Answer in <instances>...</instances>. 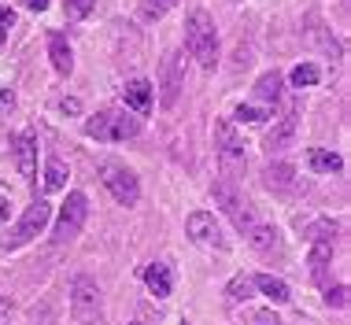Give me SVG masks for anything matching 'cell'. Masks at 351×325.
Returning <instances> with one entry per match:
<instances>
[{"mask_svg": "<svg viewBox=\"0 0 351 325\" xmlns=\"http://www.w3.org/2000/svg\"><path fill=\"white\" fill-rule=\"evenodd\" d=\"M185 49L204 71H215L218 67V30L215 19L207 12H193L185 23Z\"/></svg>", "mask_w": 351, "mask_h": 325, "instance_id": "6da1fadb", "label": "cell"}, {"mask_svg": "<svg viewBox=\"0 0 351 325\" xmlns=\"http://www.w3.org/2000/svg\"><path fill=\"white\" fill-rule=\"evenodd\" d=\"M211 196H215V204L233 218V226L241 229V233H252V226H255V211H252L248 196H244V189L237 185V178L222 174V178H218L215 185H211Z\"/></svg>", "mask_w": 351, "mask_h": 325, "instance_id": "7a4b0ae2", "label": "cell"}, {"mask_svg": "<svg viewBox=\"0 0 351 325\" xmlns=\"http://www.w3.org/2000/svg\"><path fill=\"white\" fill-rule=\"evenodd\" d=\"M85 133H89L93 141H108V145H115V141L137 137L141 119L137 115H126V111H100V115H93V119L85 122Z\"/></svg>", "mask_w": 351, "mask_h": 325, "instance_id": "3957f363", "label": "cell"}, {"mask_svg": "<svg viewBox=\"0 0 351 325\" xmlns=\"http://www.w3.org/2000/svg\"><path fill=\"white\" fill-rule=\"evenodd\" d=\"M49 218H52V204H49V200H34V204L23 211V218L15 222L12 233L0 237V252H15V248L30 244L34 237L41 233L45 226H49Z\"/></svg>", "mask_w": 351, "mask_h": 325, "instance_id": "277c9868", "label": "cell"}, {"mask_svg": "<svg viewBox=\"0 0 351 325\" xmlns=\"http://www.w3.org/2000/svg\"><path fill=\"white\" fill-rule=\"evenodd\" d=\"M71 314L78 325H104V296L97 281L89 277H74L71 285Z\"/></svg>", "mask_w": 351, "mask_h": 325, "instance_id": "5b68a950", "label": "cell"}, {"mask_svg": "<svg viewBox=\"0 0 351 325\" xmlns=\"http://www.w3.org/2000/svg\"><path fill=\"white\" fill-rule=\"evenodd\" d=\"M100 181L122 207H134L141 200V181H137V174L126 167V162H115V159L100 162Z\"/></svg>", "mask_w": 351, "mask_h": 325, "instance_id": "8992f818", "label": "cell"}, {"mask_svg": "<svg viewBox=\"0 0 351 325\" xmlns=\"http://www.w3.org/2000/svg\"><path fill=\"white\" fill-rule=\"evenodd\" d=\"M85 218H89V200H85V193H71L67 204L60 207L56 226H52V244H71L82 233Z\"/></svg>", "mask_w": 351, "mask_h": 325, "instance_id": "52a82bcc", "label": "cell"}, {"mask_svg": "<svg viewBox=\"0 0 351 325\" xmlns=\"http://www.w3.org/2000/svg\"><path fill=\"white\" fill-rule=\"evenodd\" d=\"M215 148H218V159H222L226 174L230 178H241L244 167H248V159H244V141L237 137V130L230 122H215Z\"/></svg>", "mask_w": 351, "mask_h": 325, "instance_id": "ba28073f", "label": "cell"}, {"mask_svg": "<svg viewBox=\"0 0 351 325\" xmlns=\"http://www.w3.org/2000/svg\"><path fill=\"white\" fill-rule=\"evenodd\" d=\"M185 89V52H170L163 60V82H159V104L174 108Z\"/></svg>", "mask_w": 351, "mask_h": 325, "instance_id": "9c48e42d", "label": "cell"}, {"mask_svg": "<svg viewBox=\"0 0 351 325\" xmlns=\"http://www.w3.org/2000/svg\"><path fill=\"white\" fill-rule=\"evenodd\" d=\"M185 229H189V237H193L196 244L218 248V252H226V248H230V241L222 237V229H218V222H215V215H207V211H196V215H189Z\"/></svg>", "mask_w": 351, "mask_h": 325, "instance_id": "30bf717a", "label": "cell"}, {"mask_svg": "<svg viewBox=\"0 0 351 325\" xmlns=\"http://www.w3.org/2000/svg\"><path fill=\"white\" fill-rule=\"evenodd\" d=\"M296 130H300V108H289L278 122H274V130L267 133V152L270 156L281 152V148H289L292 137H296Z\"/></svg>", "mask_w": 351, "mask_h": 325, "instance_id": "8fae6325", "label": "cell"}, {"mask_svg": "<svg viewBox=\"0 0 351 325\" xmlns=\"http://www.w3.org/2000/svg\"><path fill=\"white\" fill-rule=\"evenodd\" d=\"M15 148V167L23 178H34L37 174V137L34 133H19V137L12 141Z\"/></svg>", "mask_w": 351, "mask_h": 325, "instance_id": "7c38bea8", "label": "cell"}, {"mask_svg": "<svg viewBox=\"0 0 351 325\" xmlns=\"http://www.w3.org/2000/svg\"><path fill=\"white\" fill-rule=\"evenodd\" d=\"M141 277H145L148 292L156 296V300H167L170 289H174V274H170V266H167V263H148Z\"/></svg>", "mask_w": 351, "mask_h": 325, "instance_id": "4fadbf2b", "label": "cell"}, {"mask_svg": "<svg viewBox=\"0 0 351 325\" xmlns=\"http://www.w3.org/2000/svg\"><path fill=\"white\" fill-rule=\"evenodd\" d=\"M122 100H126V108H134L137 115H148L152 111V82L148 78H130L126 89H122Z\"/></svg>", "mask_w": 351, "mask_h": 325, "instance_id": "5bb4252c", "label": "cell"}, {"mask_svg": "<svg viewBox=\"0 0 351 325\" xmlns=\"http://www.w3.org/2000/svg\"><path fill=\"white\" fill-rule=\"evenodd\" d=\"M263 181H267V189H274V193H296V170L289 162H270L263 170Z\"/></svg>", "mask_w": 351, "mask_h": 325, "instance_id": "9a60e30c", "label": "cell"}, {"mask_svg": "<svg viewBox=\"0 0 351 325\" xmlns=\"http://www.w3.org/2000/svg\"><path fill=\"white\" fill-rule=\"evenodd\" d=\"M49 60L56 67V74H63V78L74 71V52H71V45H67V37H63V34L49 37Z\"/></svg>", "mask_w": 351, "mask_h": 325, "instance_id": "2e32d148", "label": "cell"}, {"mask_svg": "<svg viewBox=\"0 0 351 325\" xmlns=\"http://www.w3.org/2000/svg\"><path fill=\"white\" fill-rule=\"evenodd\" d=\"M307 162H311L315 174H340V170H344V156H340V152H326V148H311Z\"/></svg>", "mask_w": 351, "mask_h": 325, "instance_id": "e0dca14e", "label": "cell"}, {"mask_svg": "<svg viewBox=\"0 0 351 325\" xmlns=\"http://www.w3.org/2000/svg\"><path fill=\"white\" fill-rule=\"evenodd\" d=\"M252 281H255V289H259L263 296H270L274 303H289V300H292L289 285H285L281 277H274V274H255Z\"/></svg>", "mask_w": 351, "mask_h": 325, "instance_id": "ac0fdd59", "label": "cell"}, {"mask_svg": "<svg viewBox=\"0 0 351 325\" xmlns=\"http://www.w3.org/2000/svg\"><path fill=\"white\" fill-rule=\"evenodd\" d=\"M248 237H252V244L259 248L263 255H274V252H281V233H278L274 226H259V222H255Z\"/></svg>", "mask_w": 351, "mask_h": 325, "instance_id": "d6986e66", "label": "cell"}, {"mask_svg": "<svg viewBox=\"0 0 351 325\" xmlns=\"http://www.w3.org/2000/svg\"><path fill=\"white\" fill-rule=\"evenodd\" d=\"M329 259H333V241H315V248H311V277H315L318 285L326 281Z\"/></svg>", "mask_w": 351, "mask_h": 325, "instance_id": "ffe728a7", "label": "cell"}, {"mask_svg": "<svg viewBox=\"0 0 351 325\" xmlns=\"http://www.w3.org/2000/svg\"><path fill=\"white\" fill-rule=\"evenodd\" d=\"M255 100H259V104H267V108L281 100V74H278V71L263 74V78L255 82Z\"/></svg>", "mask_w": 351, "mask_h": 325, "instance_id": "44dd1931", "label": "cell"}, {"mask_svg": "<svg viewBox=\"0 0 351 325\" xmlns=\"http://www.w3.org/2000/svg\"><path fill=\"white\" fill-rule=\"evenodd\" d=\"M289 82L296 85V89H311V85H318V82H322V71H318L315 63H300V67H292Z\"/></svg>", "mask_w": 351, "mask_h": 325, "instance_id": "7402d4cb", "label": "cell"}, {"mask_svg": "<svg viewBox=\"0 0 351 325\" xmlns=\"http://www.w3.org/2000/svg\"><path fill=\"white\" fill-rule=\"evenodd\" d=\"M60 189H67V167L60 159H49V167H45V193H60Z\"/></svg>", "mask_w": 351, "mask_h": 325, "instance_id": "603a6c76", "label": "cell"}, {"mask_svg": "<svg viewBox=\"0 0 351 325\" xmlns=\"http://www.w3.org/2000/svg\"><path fill=\"white\" fill-rule=\"evenodd\" d=\"M170 8H178V0H141L137 15H141V23H156V19H163Z\"/></svg>", "mask_w": 351, "mask_h": 325, "instance_id": "cb8c5ba5", "label": "cell"}, {"mask_svg": "<svg viewBox=\"0 0 351 325\" xmlns=\"http://www.w3.org/2000/svg\"><path fill=\"white\" fill-rule=\"evenodd\" d=\"M226 296H230L233 303L252 300V296H255V281H252V277H244V274H237L233 281H230V289H226Z\"/></svg>", "mask_w": 351, "mask_h": 325, "instance_id": "d4e9b609", "label": "cell"}, {"mask_svg": "<svg viewBox=\"0 0 351 325\" xmlns=\"http://www.w3.org/2000/svg\"><path fill=\"white\" fill-rule=\"evenodd\" d=\"M233 119H241V122H267L270 111L267 108H252V104H241V108L233 111Z\"/></svg>", "mask_w": 351, "mask_h": 325, "instance_id": "484cf974", "label": "cell"}, {"mask_svg": "<svg viewBox=\"0 0 351 325\" xmlns=\"http://www.w3.org/2000/svg\"><path fill=\"white\" fill-rule=\"evenodd\" d=\"M97 8V0H67V19H85Z\"/></svg>", "mask_w": 351, "mask_h": 325, "instance_id": "4316f807", "label": "cell"}, {"mask_svg": "<svg viewBox=\"0 0 351 325\" xmlns=\"http://www.w3.org/2000/svg\"><path fill=\"white\" fill-rule=\"evenodd\" d=\"M326 303L329 307H348V285H333V289L326 292Z\"/></svg>", "mask_w": 351, "mask_h": 325, "instance_id": "83f0119b", "label": "cell"}, {"mask_svg": "<svg viewBox=\"0 0 351 325\" xmlns=\"http://www.w3.org/2000/svg\"><path fill=\"white\" fill-rule=\"evenodd\" d=\"M0 325H19V318H15V303L8 300V296H0Z\"/></svg>", "mask_w": 351, "mask_h": 325, "instance_id": "f1b7e54d", "label": "cell"}, {"mask_svg": "<svg viewBox=\"0 0 351 325\" xmlns=\"http://www.w3.org/2000/svg\"><path fill=\"white\" fill-rule=\"evenodd\" d=\"M12 108H15V93L8 89V85H0V119H4Z\"/></svg>", "mask_w": 351, "mask_h": 325, "instance_id": "f546056e", "label": "cell"}, {"mask_svg": "<svg viewBox=\"0 0 351 325\" xmlns=\"http://www.w3.org/2000/svg\"><path fill=\"white\" fill-rule=\"evenodd\" d=\"M60 111H63V115H78V111H82V104L74 100V97H63V100H60Z\"/></svg>", "mask_w": 351, "mask_h": 325, "instance_id": "4dcf8cb0", "label": "cell"}, {"mask_svg": "<svg viewBox=\"0 0 351 325\" xmlns=\"http://www.w3.org/2000/svg\"><path fill=\"white\" fill-rule=\"evenodd\" d=\"M12 23H15V12H12V8L0 4V26H12Z\"/></svg>", "mask_w": 351, "mask_h": 325, "instance_id": "1f68e13d", "label": "cell"}, {"mask_svg": "<svg viewBox=\"0 0 351 325\" xmlns=\"http://www.w3.org/2000/svg\"><path fill=\"white\" fill-rule=\"evenodd\" d=\"M26 8H30V12H45V8H49V0H23Z\"/></svg>", "mask_w": 351, "mask_h": 325, "instance_id": "d6a6232c", "label": "cell"}, {"mask_svg": "<svg viewBox=\"0 0 351 325\" xmlns=\"http://www.w3.org/2000/svg\"><path fill=\"white\" fill-rule=\"evenodd\" d=\"M255 325H281V322L270 318V314H259V318H255Z\"/></svg>", "mask_w": 351, "mask_h": 325, "instance_id": "836d02e7", "label": "cell"}, {"mask_svg": "<svg viewBox=\"0 0 351 325\" xmlns=\"http://www.w3.org/2000/svg\"><path fill=\"white\" fill-rule=\"evenodd\" d=\"M182 325H193V322H182Z\"/></svg>", "mask_w": 351, "mask_h": 325, "instance_id": "e575fe53", "label": "cell"}, {"mask_svg": "<svg viewBox=\"0 0 351 325\" xmlns=\"http://www.w3.org/2000/svg\"><path fill=\"white\" fill-rule=\"evenodd\" d=\"M130 325H141V322H130Z\"/></svg>", "mask_w": 351, "mask_h": 325, "instance_id": "d590c367", "label": "cell"}]
</instances>
